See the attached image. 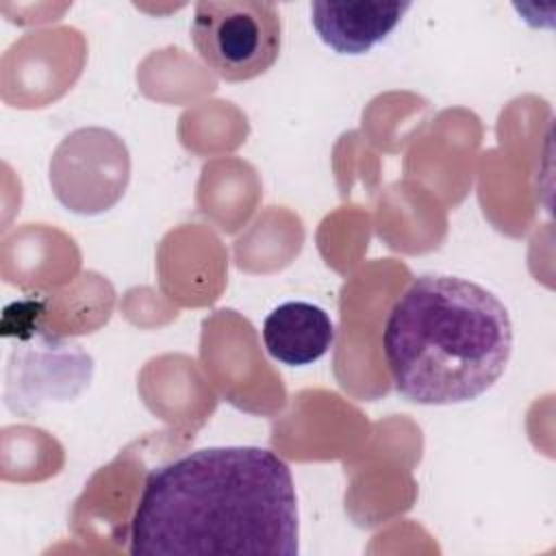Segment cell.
<instances>
[{"label":"cell","instance_id":"cell-2","mask_svg":"<svg viewBox=\"0 0 556 556\" xmlns=\"http://www.w3.org/2000/svg\"><path fill=\"white\" fill-rule=\"evenodd\" d=\"M382 354L395 391L424 406L465 404L489 391L513 354V321L482 285L421 274L391 304Z\"/></svg>","mask_w":556,"mask_h":556},{"label":"cell","instance_id":"cell-1","mask_svg":"<svg viewBox=\"0 0 556 556\" xmlns=\"http://www.w3.org/2000/svg\"><path fill=\"white\" fill-rule=\"evenodd\" d=\"M298 521L293 476L278 454L256 445L202 447L146 476L128 552L295 556Z\"/></svg>","mask_w":556,"mask_h":556},{"label":"cell","instance_id":"cell-5","mask_svg":"<svg viewBox=\"0 0 556 556\" xmlns=\"http://www.w3.org/2000/svg\"><path fill=\"white\" fill-rule=\"evenodd\" d=\"M334 341L330 315L311 302L278 304L263 321V343L278 363L302 367L319 361Z\"/></svg>","mask_w":556,"mask_h":556},{"label":"cell","instance_id":"cell-4","mask_svg":"<svg viewBox=\"0 0 556 556\" xmlns=\"http://www.w3.org/2000/svg\"><path fill=\"white\" fill-rule=\"evenodd\" d=\"M410 2H313L311 24L337 54H365L402 22Z\"/></svg>","mask_w":556,"mask_h":556},{"label":"cell","instance_id":"cell-3","mask_svg":"<svg viewBox=\"0 0 556 556\" xmlns=\"http://www.w3.org/2000/svg\"><path fill=\"white\" fill-rule=\"evenodd\" d=\"M191 41L219 78L252 80L280 54V13L263 0H202L193 11Z\"/></svg>","mask_w":556,"mask_h":556}]
</instances>
